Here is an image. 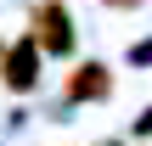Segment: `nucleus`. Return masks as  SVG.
<instances>
[{
	"label": "nucleus",
	"instance_id": "obj_5",
	"mask_svg": "<svg viewBox=\"0 0 152 146\" xmlns=\"http://www.w3.org/2000/svg\"><path fill=\"white\" fill-rule=\"evenodd\" d=\"M135 129H141V135H152V107L141 113V124H135Z\"/></svg>",
	"mask_w": 152,
	"mask_h": 146
},
{
	"label": "nucleus",
	"instance_id": "obj_2",
	"mask_svg": "<svg viewBox=\"0 0 152 146\" xmlns=\"http://www.w3.org/2000/svg\"><path fill=\"white\" fill-rule=\"evenodd\" d=\"M34 68H39V39H34V34H23V39L0 56V79H6V90H17V96H23V90H34V84H39V73H34Z\"/></svg>",
	"mask_w": 152,
	"mask_h": 146
},
{
	"label": "nucleus",
	"instance_id": "obj_1",
	"mask_svg": "<svg viewBox=\"0 0 152 146\" xmlns=\"http://www.w3.org/2000/svg\"><path fill=\"white\" fill-rule=\"evenodd\" d=\"M28 28H34L39 51H51V56H68V51H73V11H68L62 0H39L34 17H28Z\"/></svg>",
	"mask_w": 152,
	"mask_h": 146
},
{
	"label": "nucleus",
	"instance_id": "obj_3",
	"mask_svg": "<svg viewBox=\"0 0 152 146\" xmlns=\"http://www.w3.org/2000/svg\"><path fill=\"white\" fill-rule=\"evenodd\" d=\"M107 96H113V73L102 62H79L73 79L62 84V101H107Z\"/></svg>",
	"mask_w": 152,
	"mask_h": 146
},
{
	"label": "nucleus",
	"instance_id": "obj_4",
	"mask_svg": "<svg viewBox=\"0 0 152 146\" xmlns=\"http://www.w3.org/2000/svg\"><path fill=\"white\" fill-rule=\"evenodd\" d=\"M107 6H113V11H135L141 0H107Z\"/></svg>",
	"mask_w": 152,
	"mask_h": 146
}]
</instances>
